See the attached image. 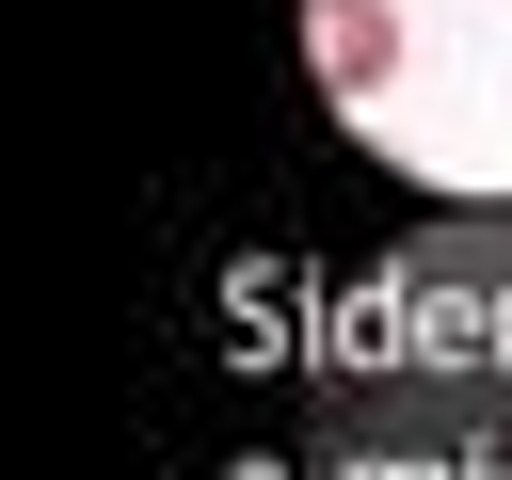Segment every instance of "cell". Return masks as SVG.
<instances>
[{
  "label": "cell",
  "instance_id": "cell-1",
  "mask_svg": "<svg viewBox=\"0 0 512 480\" xmlns=\"http://www.w3.org/2000/svg\"><path fill=\"white\" fill-rule=\"evenodd\" d=\"M304 48H320V96L336 112H384L400 64H416V16L400 0H304Z\"/></svg>",
  "mask_w": 512,
  "mask_h": 480
}]
</instances>
